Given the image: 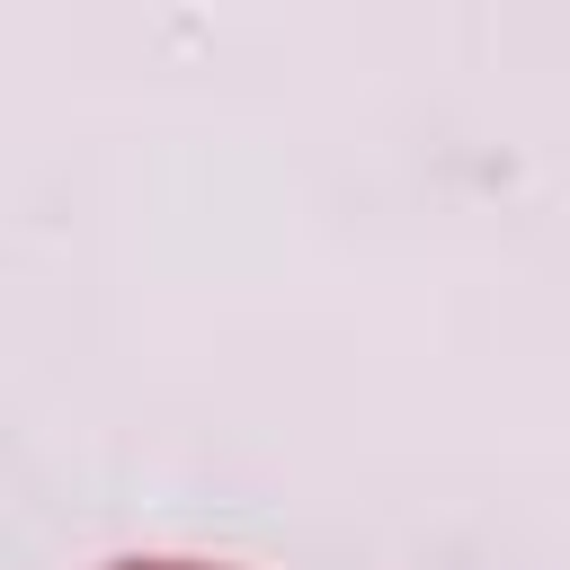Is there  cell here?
<instances>
[{
	"label": "cell",
	"instance_id": "obj_1",
	"mask_svg": "<svg viewBox=\"0 0 570 570\" xmlns=\"http://www.w3.org/2000/svg\"><path fill=\"white\" fill-rule=\"evenodd\" d=\"M107 570H214V561H107Z\"/></svg>",
	"mask_w": 570,
	"mask_h": 570
}]
</instances>
